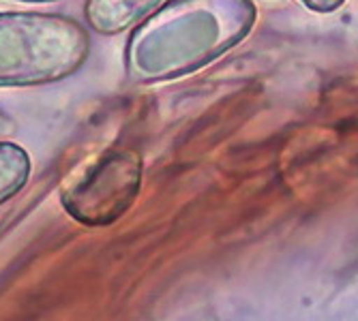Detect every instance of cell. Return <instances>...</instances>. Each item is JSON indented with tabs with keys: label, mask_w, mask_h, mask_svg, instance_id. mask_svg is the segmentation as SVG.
<instances>
[{
	"label": "cell",
	"mask_w": 358,
	"mask_h": 321,
	"mask_svg": "<svg viewBox=\"0 0 358 321\" xmlns=\"http://www.w3.org/2000/svg\"><path fill=\"white\" fill-rule=\"evenodd\" d=\"M255 17L253 0H166L131 28L124 75L150 86L200 71L236 47Z\"/></svg>",
	"instance_id": "6da1fadb"
},
{
	"label": "cell",
	"mask_w": 358,
	"mask_h": 321,
	"mask_svg": "<svg viewBox=\"0 0 358 321\" xmlns=\"http://www.w3.org/2000/svg\"><path fill=\"white\" fill-rule=\"evenodd\" d=\"M90 54L84 24L62 13H0V88H32L76 75Z\"/></svg>",
	"instance_id": "7a4b0ae2"
},
{
	"label": "cell",
	"mask_w": 358,
	"mask_h": 321,
	"mask_svg": "<svg viewBox=\"0 0 358 321\" xmlns=\"http://www.w3.org/2000/svg\"><path fill=\"white\" fill-rule=\"evenodd\" d=\"M142 188V156L134 148H108L64 178L60 204L86 227H108L127 214Z\"/></svg>",
	"instance_id": "3957f363"
},
{
	"label": "cell",
	"mask_w": 358,
	"mask_h": 321,
	"mask_svg": "<svg viewBox=\"0 0 358 321\" xmlns=\"http://www.w3.org/2000/svg\"><path fill=\"white\" fill-rule=\"evenodd\" d=\"M166 0H86V26L103 37H116L131 30Z\"/></svg>",
	"instance_id": "277c9868"
},
{
	"label": "cell",
	"mask_w": 358,
	"mask_h": 321,
	"mask_svg": "<svg viewBox=\"0 0 358 321\" xmlns=\"http://www.w3.org/2000/svg\"><path fill=\"white\" fill-rule=\"evenodd\" d=\"M30 156L15 142H0V206L26 186L30 178Z\"/></svg>",
	"instance_id": "5b68a950"
},
{
	"label": "cell",
	"mask_w": 358,
	"mask_h": 321,
	"mask_svg": "<svg viewBox=\"0 0 358 321\" xmlns=\"http://www.w3.org/2000/svg\"><path fill=\"white\" fill-rule=\"evenodd\" d=\"M301 3H303L305 7L317 11V13H331V11H335V9H339V7L345 3V0H301Z\"/></svg>",
	"instance_id": "8992f818"
},
{
	"label": "cell",
	"mask_w": 358,
	"mask_h": 321,
	"mask_svg": "<svg viewBox=\"0 0 358 321\" xmlns=\"http://www.w3.org/2000/svg\"><path fill=\"white\" fill-rule=\"evenodd\" d=\"M15 128H17L15 120L9 114H5L3 110H0V142L9 140L15 133Z\"/></svg>",
	"instance_id": "52a82bcc"
},
{
	"label": "cell",
	"mask_w": 358,
	"mask_h": 321,
	"mask_svg": "<svg viewBox=\"0 0 358 321\" xmlns=\"http://www.w3.org/2000/svg\"><path fill=\"white\" fill-rule=\"evenodd\" d=\"M17 3H54V0H17Z\"/></svg>",
	"instance_id": "ba28073f"
}]
</instances>
